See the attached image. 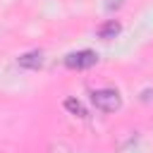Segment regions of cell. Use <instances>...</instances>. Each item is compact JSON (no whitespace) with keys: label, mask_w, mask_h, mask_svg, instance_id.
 <instances>
[{"label":"cell","mask_w":153,"mask_h":153,"mask_svg":"<svg viewBox=\"0 0 153 153\" xmlns=\"http://www.w3.org/2000/svg\"><path fill=\"white\" fill-rule=\"evenodd\" d=\"M91 103H93V108L100 110V112H115V110L122 108V96H120L117 88H108V86H105V88L91 91Z\"/></svg>","instance_id":"cell-1"},{"label":"cell","mask_w":153,"mask_h":153,"mask_svg":"<svg viewBox=\"0 0 153 153\" xmlns=\"http://www.w3.org/2000/svg\"><path fill=\"white\" fill-rule=\"evenodd\" d=\"M96 62H98V53H93V50H76L65 57V65L69 69H88Z\"/></svg>","instance_id":"cell-2"},{"label":"cell","mask_w":153,"mask_h":153,"mask_svg":"<svg viewBox=\"0 0 153 153\" xmlns=\"http://www.w3.org/2000/svg\"><path fill=\"white\" fill-rule=\"evenodd\" d=\"M120 31H122V24H120L117 19H108V22H103V24L96 29V36L103 38V41H112Z\"/></svg>","instance_id":"cell-3"},{"label":"cell","mask_w":153,"mask_h":153,"mask_svg":"<svg viewBox=\"0 0 153 153\" xmlns=\"http://www.w3.org/2000/svg\"><path fill=\"white\" fill-rule=\"evenodd\" d=\"M17 62H19L22 69H38V67L43 65V53H41V50H29V53L19 55Z\"/></svg>","instance_id":"cell-4"},{"label":"cell","mask_w":153,"mask_h":153,"mask_svg":"<svg viewBox=\"0 0 153 153\" xmlns=\"http://www.w3.org/2000/svg\"><path fill=\"white\" fill-rule=\"evenodd\" d=\"M65 110L69 112V115H74V117H86V108L81 105V100H76V98H65Z\"/></svg>","instance_id":"cell-5"},{"label":"cell","mask_w":153,"mask_h":153,"mask_svg":"<svg viewBox=\"0 0 153 153\" xmlns=\"http://www.w3.org/2000/svg\"><path fill=\"white\" fill-rule=\"evenodd\" d=\"M50 153H69V148L62 146V143H57V146H50Z\"/></svg>","instance_id":"cell-6"}]
</instances>
